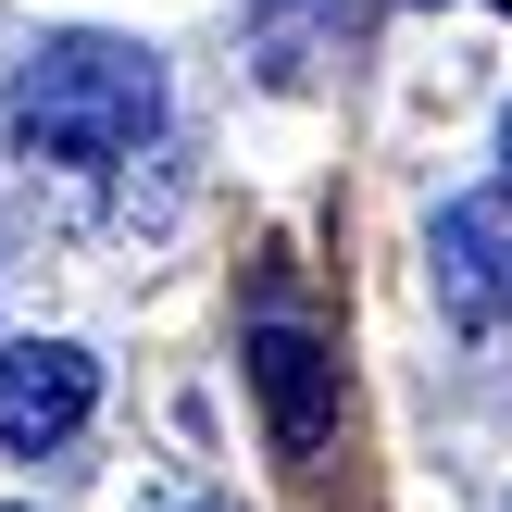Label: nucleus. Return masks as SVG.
<instances>
[{
  "mask_svg": "<svg viewBox=\"0 0 512 512\" xmlns=\"http://www.w3.org/2000/svg\"><path fill=\"white\" fill-rule=\"evenodd\" d=\"M0 125H13L25 163L113 175V163H138L163 138V50L113 38V25H50L13 63V88H0Z\"/></svg>",
  "mask_w": 512,
  "mask_h": 512,
  "instance_id": "f257e3e1",
  "label": "nucleus"
},
{
  "mask_svg": "<svg viewBox=\"0 0 512 512\" xmlns=\"http://www.w3.org/2000/svg\"><path fill=\"white\" fill-rule=\"evenodd\" d=\"M250 400H263V425H275V450H288V463H313L325 438H338V350L313 338V325H250Z\"/></svg>",
  "mask_w": 512,
  "mask_h": 512,
  "instance_id": "f03ea898",
  "label": "nucleus"
},
{
  "mask_svg": "<svg viewBox=\"0 0 512 512\" xmlns=\"http://www.w3.org/2000/svg\"><path fill=\"white\" fill-rule=\"evenodd\" d=\"M88 413H100V363L75 338H13L0 350V450L38 463V450H63Z\"/></svg>",
  "mask_w": 512,
  "mask_h": 512,
  "instance_id": "7ed1b4c3",
  "label": "nucleus"
},
{
  "mask_svg": "<svg viewBox=\"0 0 512 512\" xmlns=\"http://www.w3.org/2000/svg\"><path fill=\"white\" fill-rule=\"evenodd\" d=\"M425 263H438V313L450 325H512V188L450 200L438 238H425Z\"/></svg>",
  "mask_w": 512,
  "mask_h": 512,
  "instance_id": "20e7f679",
  "label": "nucleus"
},
{
  "mask_svg": "<svg viewBox=\"0 0 512 512\" xmlns=\"http://www.w3.org/2000/svg\"><path fill=\"white\" fill-rule=\"evenodd\" d=\"M350 25H363V0H250V63H263V88H313L350 50Z\"/></svg>",
  "mask_w": 512,
  "mask_h": 512,
  "instance_id": "39448f33",
  "label": "nucleus"
},
{
  "mask_svg": "<svg viewBox=\"0 0 512 512\" xmlns=\"http://www.w3.org/2000/svg\"><path fill=\"white\" fill-rule=\"evenodd\" d=\"M138 512H213V500H200V488H150Z\"/></svg>",
  "mask_w": 512,
  "mask_h": 512,
  "instance_id": "423d86ee",
  "label": "nucleus"
},
{
  "mask_svg": "<svg viewBox=\"0 0 512 512\" xmlns=\"http://www.w3.org/2000/svg\"><path fill=\"white\" fill-rule=\"evenodd\" d=\"M500 163H512V113H500Z\"/></svg>",
  "mask_w": 512,
  "mask_h": 512,
  "instance_id": "0eeeda50",
  "label": "nucleus"
},
{
  "mask_svg": "<svg viewBox=\"0 0 512 512\" xmlns=\"http://www.w3.org/2000/svg\"><path fill=\"white\" fill-rule=\"evenodd\" d=\"M425 13H438V0H425Z\"/></svg>",
  "mask_w": 512,
  "mask_h": 512,
  "instance_id": "6e6552de",
  "label": "nucleus"
},
{
  "mask_svg": "<svg viewBox=\"0 0 512 512\" xmlns=\"http://www.w3.org/2000/svg\"><path fill=\"white\" fill-rule=\"evenodd\" d=\"M500 13H512V0H500Z\"/></svg>",
  "mask_w": 512,
  "mask_h": 512,
  "instance_id": "1a4fd4ad",
  "label": "nucleus"
}]
</instances>
